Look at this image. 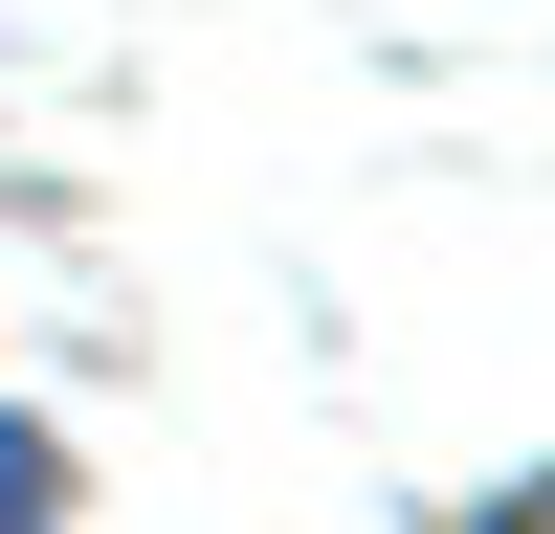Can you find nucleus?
<instances>
[{
	"mask_svg": "<svg viewBox=\"0 0 555 534\" xmlns=\"http://www.w3.org/2000/svg\"><path fill=\"white\" fill-rule=\"evenodd\" d=\"M489 534H555V490H512V512H489Z\"/></svg>",
	"mask_w": 555,
	"mask_h": 534,
	"instance_id": "nucleus-2",
	"label": "nucleus"
},
{
	"mask_svg": "<svg viewBox=\"0 0 555 534\" xmlns=\"http://www.w3.org/2000/svg\"><path fill=\"white\" fill-rule=\"evenodd\" d=\"M0 534H67V468H44V423H0Z\"/></svg>",
	"mask_w": 555,
	"mask_h": 534,
	"instance_id": "nucleus-1",
	"label": "nucleus"
}]
</instances>
